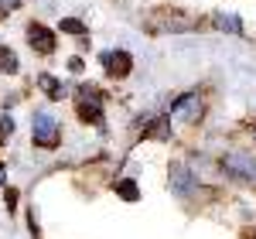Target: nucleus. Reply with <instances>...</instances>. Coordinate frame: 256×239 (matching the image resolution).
<instances>
[{
	"instance_id": "nucleus-13",
	"label": "nucleus",
	"mask_w": 256,
	"mask_h": 239,
	"mask_svg": "<svg viewBox=\"0 0 256 239\" xmlns=\"http://www.w3.org/2000/svg\"><path fill=\"white\" fill-rule=\"evenodd\" d=\"M147 134H154V137H168V123H164V120H158V123H154Z\"/></svg>"
},
{
	"instance_id": "nucleus-4",
	"label": "nucleus",
	"mask_w": 256,
	"mask_h": 239,
	"mask_svg": "<svg viewBox=\"0 0 256 239\" xmlns=\"http://www.w3.org/2000/svg\"><path fill=\"white\" fill-rule=\"evenodd\" d=\"M102 65L110 68V76H130L134 58H130L126 52H106V55H102Z\"/></svg>"
},
{
	"instance_id": "nucleus-11",
	"label": "nucleus",
	"mask_w": 256,
	"mask_h": 239,
	"mask_svg": "<svg viewBox=\"0 0 256 239\" xmlns=\"http://www.w3.org/2000/svg\"><path fill=\"white\" fill-rule=\"evenodd\" d=\"M0 68L4 72H18V55L10 48H0Z\"/></svg>"
},
{
	"instance_id": "nucleus-2",
	"label": "nucleus",
	"mask_w": 256,
	"mask_h": 239,
	"mask_svg": "<svg viewBox=\"0 0 256 239\" xmlns=\"http://www.w3.org/2000/svg\"><path fill=\"white\" fill-rule=\"evenodd\" d=\"M31 137H34V144L38 147H58V123H55V116L52 113H34V126H31Z\"/></svg>"
},
{
	"instance_id": "nucleus-17",
	"label": "nucleus",
	"mask_w": 256,
	"mask_h": 239,
	"mask_svg": "<svg viewBox=\"0 0 256 239\" xmlns=\"http://www.w3.org/2000/svg\"><path fill=\"white\" fill-rule=\"evenodd\" d=\"M7 7H18V0H0V10L7 14Z\"/></svg>"
},
{
	"instance_id": "nucleus-8",
	"label": "nucleus",
	"mask_w": 256,
	"mask_h": 239,
	"mask_svg": "<svg viewBox=\"0 0 256 239\" xmlns=\"http://www.w3.org/2000/svg\"><path fill=\"white\" fill-rule=\"evenodd\" d=\"M216 28H218V31H229V34H239V31H242V20H239L236 14H218Z\"/></svg>"
},
{
	"instance_id": "nucleus-9",
	"label": "nucleus",
	"mask_w": 256,
	"mask_h": 239,
	"mask_svg": "<svg viewBox=\"0 0 256 239\" xmlns=\"http://www.w3.org/2000/svg\"><path fill=\"white\" fill-rule=\"evenodd\" d=\"M79 116H82V120H92V123H102L99 100H92V102H79Z\"/></svg>"
},
{
	"instance_id": "nucleus-3",
	"label": "nucleus",
	"mask_w": 256,
	"mask_h": 239,
	"mask_svg": "<svg viewBox=\"0 0 256 239\" xmlns=\"http://www.w3.org/2000/svg\"><path fill=\"white\" fill-rule=\"evenodd\" d=\"M198 113H202V100H198V92H188V96H181V100L171 102V116L184 120V123H195Z\"/></svg>"
},
{
	"instance_id": "nucleus-1",
	"label": "nucleus",
	"mask_w": 256,
	"mask_h": 239,
	"mask_svg": "<svg viewBox=\"0 0 256 239\" xmlns=\"http://www.w3.org/2000/svg\"><path fill=\"white\" fill-rule=\"evenodd\" d=\"M222 171L236 181H246V184H256V158L253 154H226L222 158Z\"/></svg>"
},
{
	"instance_id": "nucleus-12",
	"label": "nucleus",
	"mask_w": 256,
	"mask_h": 239,
	"mask_svg": "<svg viewBox=\"0 0 256 239\" xmlns=\"http://www.w3.org/2000/svg\"><path fill=\"white\" fill-rule=\"evenodd\" d=\"M62 31H65V34H86V24L76 20V18H65L62 20Z\"/></svg>"
},
{
	"instance_id": "nucleus-5",
	"label": "nucleus",
	"mask_w": 256,
	"mask_h": 239,
	"mask_svg": "<svg viewBox=\"0 0 256 239\" xmlns=\"http://www.w3.org/2000/svg\"><path fill=\"white\" fill-rule=\"evenodd\" d=\"M28 41H31L38 52H44V55L55 48V34H52L44 24H31V28H28Z\"/></svg>"
},
{
	"instance_id": "nucleus-18",
	"label": "nucleus",
	"mask_w": 256,
	"mask_h": 239,
	"mask_svg": "<svg viewBox=\"0 0 256 239\" xmlns=\"http://www.w3.org/2000/svg\"><path fill=\"white\" fill-rule=\"evenodd\" d=\"M4 178H7V168H4V164H0V188H4V184H7V181H4Z\"/></svg>"
},
{
	"instance_id": "nucleus-15",
	"label": "nucleus",
	"mask_w": 256,
	"mask_h": 239,
	"mask_svg": "<svg viewBox=\"0 0 256 239\" xmlns=\"http://www.w3.org/2000/svg\"><path fill=\"white\" fill-rule=\"evenodd\" d=\"M4 202H7V208H14V205H18V192H14V188H7V195H4Z\"/></svg>"
},
{
	"instance_id": "nucleus-6",
	"label": "nucleus",
	"mask_w": 256,
	"mask_h": 239,
	"mask_svg": "<svg viewBox=\"0 0 256 239\" xmlns=\"http://www.w3.org/2000/svg\"><path fill=\"white\" fill-rule=\"evenodd\" d=\"M171 188H174L178 195H188V192H192V174H188L184 164H174V168H171Z\"/></svg>"
},
{
	"instance_id": "nucleus-10",
	"label": "nucleus",
	"mask_w": 256,
	"mask_h": 239,
	"mask_svg": "<svg viewBox=\"0 0 256 239\" xmlns=\"http://www.w3.org/2000/svg\"><path fill=\"white\" fill-rule=\"evenodd\" d=\"M38 86L48 92V96H52V100H62V86L52 79V76H38Z\"/></svg>"
},
{
	"instance_id": "nucleus-14",
	"label": "nucleus",
	"mask_w": 256,
	"mask_h": 239,
	"mask_svg": "<svg viewBox=\"0 0 256 239\" xmlns=\"http://www.w3.org/2000/svg\"><path fill=\"white\" fill-rule=\"evenodd\" d=\"M0 134H4V137H10V134H14V120H10V116L0 120Z\"/></svg>"
},
{
	"instance_id": "nucleus-16",
	"label": "nucleus",
	"mask_w": 256,
	"mask_h": 239,
	"mask_svg": "<svg viewBox=\"0 0 256 239\" xmlns=\"http://www.w3.org/2000/svg\"><path fill=\"white\" fill-rule=\"evenodd\" d=\"M68 68L72 72H82V58H68Z\"/></svg>"
},
{
	"instance_id": "nucleus-7",
	"label": "nucleus",
	"mask_w": 256,
	"mask_h": 239,
	"mask_svg": "<svg viewBox=\"0 0 256 239\" xmlns=\"http://www.w3.org/2000/svg\"><path fill=\"white\" fill-rule=\"evenodd\" d=\"M116 195H120L123 202H137V198H140L137 181H134V178H123V181H116Z\"/></svg>"
}]
</instances>
